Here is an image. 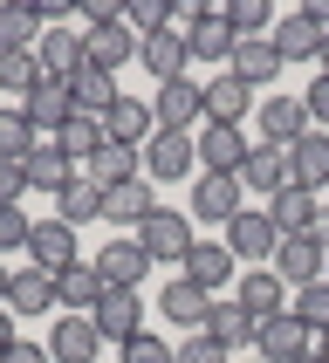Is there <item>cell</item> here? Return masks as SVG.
I'll return each mask as SVG.
<instances>
[{"label": "cell", "mask_w": 329, "mask_h": 363, "mask_svg": "<svg viewBox=\"0 0 329 363\" xmlns=\"http://www.w3.org/2000/svg\"><path fill=\"white\" fill-rule=\"evenodd\" d=\"M138 247L151 254V267H185V254L199 247V233H192V213H172V206H158V213L138 226Z\"/></svg>", "instance_id": "6da1fadb"}, {"label": "cell", "mask_w": 329, "mask_h": 363, "mask_svg": "<svg viewBox=\"0 0 329 363\" xmlns=\"http://www.w3.org/2000/svg\"><path fill=\"white\" fill-rule=\"evenodd\" d=\"M192 172H199V138L192 130H151L144 179H192Z\"/></svg>", "instance_id": "7a4b0ae2"}, {"label": "cell", "mask_w": 329, "mask_h": 363, "mask_svg": "<svg viewBox=\"0 0 329 363\" xmlns=\"http://www.w3.org/2000/svg\"><path fill=\"white\" fill-rule=\"evenodd\" d=\"M226 247H233V261H274L281 226L267 220V206H240V213L226 220Z\"/></svg>", "instance_id": "3957f363"}, {"label": "cell", "mask_w": 329, "mask_h": 363, "mask_svg": "<svg viewBox=\"0 0 329 363\" xmlns=\"http://www.w3.org/2000/svg\"><path fill=\"white\" fill-rule=\"evenodd\" d=\"M254 117H261V144H274V151H295V144L316 130V123H308V103L302 96H281V89H274Z\"/></svg>", "instance_id": "277c9868"}, {"label": "cell", "mask_w": 329, "mask_h": 363, "mask_svg": "<svg viewBox=\"0 0 329 363\" xmlns=\"http://www.w3.org/2000/svg\"><path fill=\"white\" fill-rule=\"evenodd\" d=\"M89 323L103 329V343H130V336H144V302H138V288H103V302L89 308Z\"/></svg>", "instance_id": "5b68a950"}, {"label": "cell", "mask_w": 329, "mask_h": 363, "mask_svg": "<svg viewBox=\"0 0 329 363\" xmlns=\"http://www.w3.org/2000/svg\"><path fill=\"white\" fill-rule=\"evenodd\" d=\"M138 48H144V41L130 35V21H103V28H82V62H89V69H110V76H117L123 62H138Z\"/></svg>", "instance_id": "8992f818"}, {"label": "cell", "mask_w": 329, "mask_h": 363, "mask_svg": "<svg viewBox=\"0 0 329 363\" xmlns=\"http://www.w3.org/2000/svg\"><path fill=\"white\" fill-rule=\"evenodd\" d=\"M213 302H220V295H206V288L192 281V274H164V295H158V308H164V323H172V329H206Z\"/></svg>", "instance_id": "52a82bcc"}, {"label": "cell", "mask_w": 329, "mask_h": 363, "mask_svg": "<svg viewBox=\"0 0 329 363\" xmlns=\"http://www.w3.org/2000/svg\"><path fill=\"white\" fill-rule=\"evenodd\" d=\"M151 117H158V130H192V117H206V82H192V76L158 82V96H151Z\"/></svg>", "instance_id": "ba28073f"}, {"label": "cell", "mask_w": 329, "mask_h": 363, "mask_svg": "<svg viewBox=\"0 0 329 363\" xmlns=\"http://www.w3.org/2000/svg\"><path fill=\"white\" fill-rule=\"evenodd\" d=\"M82 179L96 185V192H117V185L144 179V151H138V144H117V138H103V151H96L89 164H82Z\"/></svg>", "instance_id": "9c48e42d"}, {"label": "cell", "mask_w": 329, "mask_h": 363, "mask_svg": "<svg viewBox=\"0 0 329 363\" xmlns=\"http://www.w3.org/2000/svg\"><path fill=\"white\" fill-rule=\"evenodd\" d=\"M240 192H247L240 179H226V172H199V179H192V220H213L226 233V220L240 213Z\"/></svg>", "instance_id": "30bf717a"}, {"label": "cell", "mask_w": 329, "mask_h": 363, "mask_svg": "<svg viewBox=\"0 0 329 363\" xmlns=\"http://www.w3.org/2000/svg\"><path fill=\"white\" fill-rule=\"evenodd\" d=\"M254 350H261V363H302L316 357V329H302L295 315H274V323H261Z\"/></svg>", "instance_id": "8fae6325"}, {"label": "cell", "mask_w": 329, "mask_h": 363, "mask_svg": "<svg viewBox=\"0 0 329 363\" xmlns=\"http://www.w3.org/2000/svg\"><path fill=\"white\" fill-rule=\"evenodd\" d=\"M247 151H254V144H247L240 123H206V130H199V164H206V172H226V179H240Z\"/></svg>", "instance_id": "7c38bea8"}, {"label": "cell", "mask_w": 329, "mask_h": 363, "mask_svg": "<svg viewBox=\"0 0 329 363\" xmlns=\"http://www.w3.org/2000/svg\"><path fill=\"white\" fill-rule=\"evenodd\" d=\"M323 261H329L323 240H316V233H295V240L274 247V261H267V267H274L288 288H308V281H323Z\"/></svg>", "instance_id": "4fadbf2b"}, {"label": "cell", "mask_w": 329, "mask_h": 363, "mask_svg": "<svg viewBox=\"0 0 329 363\" xmlns=\"http://www.w3.org/2000/svg\"><path fill=\"white\" fill-rule=\"evenodd\" d=\"M233 302H240L254 323H274V315H288V281L274 274V267H261V274H240V281H233Z\"/></svg>", "instance_id": "5bb4252c"}, {"label": "cell", "mask_w": 329, "mask_h": 363, "mask_svg": "<svg viewBox=\"0 0 329 363\" xmlns=\"http://www.w3.org/2000/svg\"><path fill=\"white\" fill-rule=\"evenodd\" d=\"M138 62H144L158 82H179L185 69H192V41H185V28H158V35H144Z\"/></svg>", "instance_id": "9a60e30c"}, {"label": "cell", "mask_w": 329, "mask_h": 363, "mask_svg": "<svg viewBox=\"0 0 329 363\" xmlns=\"http://www.w3.org/2000/svg\"><path fill=\"white\" fill-rule=\"evenodd\" d=\"M96 350H103V329L89 315H55V329H48V357L55 363H96Z\"/></svg>", "instance_id": "2e32d148"}, {"label": "cell", "mask_w": 329, "mask_h": 363, "mask_svg": "<svg viewBox=\"0 0 329 363\" xmlns=\"http://www.w3.org/2000/svg\"><path fill=\"white\" fill-rule=\"evenodd\" d=\"M103 302V274H96V261H69L55 274V308L62 315H89V308Z\"/></svg>", "instance_id": "e0dca14e"}, {"label": "cell", "mask_w": 329, "mask_h": 363, "mask_svg": "<svg viewBox=\"0 0 329 363\" xmlns=\"http://www.w3.org/2000/svg\"><path fill=\"white\" fill-rule=\"evenodd\" d=\"M233 267H240V261H233V247H226V240H199L192 254H185V267H179V274H192L206 295H220L226 281H240Z\"/></svg>", "instance_id": "ac0fdd59"}, {"label": "cell", "mask_w": 329, "mask_h": 363, "mask_svg": "<svg viewBox=\"0 0 329 363\" xmlns=\"http://www.w3.org/2000/svg\"><path fill=\"white\" fill-rule=\"evenodd\" d=\"M240 185L247 192H261V199H274V192H288L295 185V172H288V151H274V144H254L240 164Z\"/></svg>", "instance_id": "d6986e66"}, {"label": "cell", "mask_w": 329, "mask_h": 363, "mask_svg": "<svg viewBox=\"0 0 329 363\" xmlns=\"http://www.w3.org/2000/svg\"><path fill=\"white\" fill-rule=\"evenodd\" d=\"M28 254H35L41 274H62L69 261H82V254H76V226H62V220H35V233H28Z\"/></svg>", "instance_id": "ffe728a7"}, {"label": "cell", "mask_w": 329, "mask_h": 363, "mask_svg": "<svg viewBox=\"0 0 329 363\" xmlns=\"http://www.w3.org/2000/svg\"><path fill=\"white\" fill-rule=\"evenodd\" d=\"M96 274H103V288H138L144 274H151V254L138 247V233H130V240H110L96 254Z\"/></svg>", "instance_id": "44dd1931"}, {"label": "cell", "mask_w": 329, "mask_h": 363, "mask_svg": "<svg viewBox=\"0 0 329 363\" xmlns=\"http://www.w3.org/2000/svg\"><path fill=\"white\" fill-rule=\"evenodd\" d=\"M267 220L281 226V240H295V233H316V220H323V199H316V192H302V185H288V192H274V199H267Z\"/></svg>", "instance_id": "7402d4cb"}, {"label": "cell", "mask_w": 329, "mask_h": 363, "mask_svg": "<svg viewBox=\"0 0 329 363\" xmlns=\"http://www.w3.org/2000/svg\"><path fill=\"white\" fill-rule=\"evenodd\" d=\"M21 110L35 117V130H62V123L76 117V89H69L62 76H41V82H35V96L21 103Z\"/></svg>", "instance_id": "603a6c76"}, {"label": "cell", "mask_w": 329, "mask_h": 363, "mask_svg": "<svg viewBox=\"0 0 329 363\" xmlns=\"http://www.w3.org/2000/svg\"><path fill=\"white\" fill-rule=\"evenodd\" d=\"M288 172H295V185H302V192H316V199H323V192H329V130H308V138L288 151Z\"/></svg>", "instance_id": "cb8c5ba5"}, {"label": "cell", "mask_w": 329, "mask_h": 363, "mask_svg": "<svg viewBox=\"0 0 329 363\" xmlns=\"http://www.w3.org/2000/svg\"><path fill=\"white\" fill-rule=\"evenodd\" d=\"M247 110H261V103H254V89H247V82L233 76V69L206 82V123H240Z\"/></svg>", "instance_id": "d4e9b609"}, {"label": "cell", "mask_w": 329, "mask_h": 363, "mask_svg": "<svg viewBox=\"0 0 329 363\" xmlns=\"http://www.w3.org/2000/svg\"><path fill=\"white\" fill-rule=\"evenodd\" d=\"M69 89H76V110H82V117H96V123L110 117V110H117V96H123L117 76H110V69H89V62L69 76Z\"/></svg>", "instance_id": "484cf974"}, {"label": "cell", "mask_w": 329, "mask_h": 363, "mask_svg": "<svg viewBox=\"0 0 329 363\" xmlns=\"http://www.w3.org/2000/svg\"><path fill=\"white\" fill-rule=\"evenodd\" d=\"M267 41H274V55H281V62H316V55H323V28H316L308 14H281Z\"/></svg>", "instance_id": "4316f807"}, {"label": "cell", "mask_w": 329, "mask_h": 363, "mask_svg": "<svg viewBox=\"0 0 329 363\" xmlns=\"http://www.w3.org/2000/svg\"><path fill=\"white\" fill-rule=\"evenodd\" d=\"M151 130H158V117H151V103L144 96H117V110L103 117V138H117V144H151Z\"/></svg>", "instance_id": "83f0119b"}, {"label": "cell", "mask_w": 329, "mask_h": 363, "mask_svg": "<svg viewBox=\"0 0 329 363\" xmlns=\"http://www.w3.org/2000/svg\"><path fill=\"white\" fill-rule=\"evenodd\" d=\"M35 62H41V76H62V82H69L82 69V35H69V28H41Z\"/></svg>", "instance_id": "f1b7e54d"}, {"label": "cell", "mask_w": 329, "mask_h": 363, "mask_svg": "<svg viewBox=\"0 0 329 363\" xmlns=\"http://www.w3.org/2000/svg\"><path fill=\"white\" fill-rule=\"evenodd\" d=\"M21 172H28V185H35V192H62V185L76 179V164L62 158V144H55V138H41L35 151L21 158Z\"/></svg>", "instance_id": "f546056e"}, {"label": "cell", "mask_w": 329, "mask_h": 363, "mask_svg": "<svg viewBox=\"0 0 329 363\" xmlns=\"http://www.w3.org/2000/svg\"><path fill=\"white\" fill-rule=\"evenodd\" d=\"M7 308H14V315H48V308H55V274L21 267L14 281H7Z\"/></svg>", "instance_id": "4dcf8cb0"}, {"label": "cell", "mask_w": 329, "mask_h": 363, "mask_svg": "<svg viewBox=\"0 0 329 363\" xmlns=\"http://www.w3.org/2000/svg\"><path fill=\"white\" fill-rule=\"evenodd\" d=\"M206 336H213V343H226V350H247L254 336H261V323H254V315L226 295V302H213V315H206Z\"/></svg>", "instance_id": "1f68e13d"}, {"label": "cell", "mask_w": 329, "mask_h": 363, "mask_svg": "<svg viewBox=\"0 0 329 363\" xmlns=\"http://www.w3.org/2000/svg\"><path fill=\"white\" fill-rule=\"evenodd\" d=\"M151 213H158L151 179H130V185H117V192H103V220H117V226H144Z\"/></svg>", "instance_id": "d6a6232c"}, {"label": "cell", "mask_w": 329, "mask_h": 363, "mask_svg": "<svg viewBox=\"0 0 329 363\" xmlns=\"http://www.w3.org/2000/svg\"><path fill=\"white\" fill-rule=\"evenodd\" d=\"M233 76L247 82V89H267V82L281 76V55H274V41H240V48H233Z\"/></svg>", "instance_id": "836d02e7"}, {"label": "cell", "mask_w": 329, "mask_h": 363, "mask_svg": "<svg viewBox=\"0 0 329 363\" xmlns=\"http://www.w3.org/2000/svg\"><path fill=\"white\" fill-rule=\"evenodd\" d=\"M55 220H62V226H89V220H103V192L82 179V172L55 192Z\"/></svg>", "instance_id": "e575fe53"}, {"label": "cell", "mask_w": 329, "mask_h": 363, "mask_svg": "<svg viewBox=\"0 0 329 363\" xmlns=\"http://www.w3.org/2000/svg\"><path fill=\"white\" fill-rule=\"evenodd\" d=\"M55 144H62V158H69V164L82 172V164H89V158L103 151V123H96V117H82V110H76V117H69V123L55 130Z\"/></svg>", "instance_id": "d590c367"}, {"label": "cell", "mask_w": 329, "mask_h": 363, "mask_svg": "<svg viewBox=\"0 0 329 363\" xmlns=\"http://www.w3.org/2000/svg\"><path fill=\"white\" fill-rule=\"evenodd\" d=\"M35 41H41V14L21 7V0H7V7H0V55H21V48H35Z\"/></svg>", "instance_id": "8d00e7d4"}, {"label": "cell", "mask_w": 329, "mask_h": 363, "mask_svg": "<svg viewBox=\"0 0 329 363\" xmlns=\"http://www.w3.org/2000/svg\"><path fill=\"white\" fill-rule=\"evenodd\" d=\"M226 28L240 41H261V35H274V7L267 0H226Z\"/></svg>", "instance_id": "74e56055"}, {"label": "cell", "mask_w": 329, "mask_h": 363, "mask_svg": "<svg viewBox=\"0 0 329 363\" xmlns=\"http://www.w3.org/2000/svg\"><path fill=\"white\" fill-rule=\"evenodd\" d=\"M35 82H41V62H35V48H21V55H0V96H35Z\"/></svg>", "instance_id": "f35d334b"}, {"label": "cell", "mask_w": 329, "mask_h": 363, "mask_svg": "<svg viewBox=\"0 0 329 363\" xmlns=\"http://www.w3.org/2000/svg\"><path fill=\"white\" fill-rule=\"evenodd\" d=\"M35 144H41V130H35V117H28V110H0V158L21 164Z\"/></svg>", "instance_id": "ab89813d"}, {"label": "cell", "mask_w": 329, "mask_h": 363, "mask_svg": "<svg viewBox=\"0 0 329 363\" xmlns=\"http://www.w3.org/2000/svg\"><path fill=\"white\" fill-rule=\"evenodd\" d=\"M288 315H295L302 329H316V336H323V329H329V281H308V288H295Z\"/></svg>", "instance_id": "60d3db41"}, {"label": "cell", "mask_w": 329, "mask_h": 363, "mask_svg": "<svg viewBox=\"0 0 329 363\" xmlns=\"http://www.w3.org/2000/svg\"><path fill=\"white\" fill-rule=\"evenodd\" d=\"M123 21H130V35H158V28H172V0H130L123 7Z\"/></svg>", "instance_id": "b9f144b4"}, {"label": "cell", "mask_w": 329, "mask_h": 363, "mask_svg": "<svg viewBox=\"0 0 329 363\" xmlns=\"http://www.w3.org/2000/svg\"><path fill=\"white\" fill-rule=\"evenodd\" d=\"M123 363H179V343H164L158 329H144V336L123 343Z\"/></svg>", "instance_id": "7bdbcfd3"}, {"label": "cell", "mask_w": 329, "mask_h": 363, "mask_svg": "<svg viewBox=\"0 0 329 363\" xmlns=\"http://www.w3.org/2000/svg\"><path fill=\"white\" fill-rule=\"evenodd\" d=\"M179 363H233V350H226V343H213L206 329H192V336L179 343Z\"/></svg>", "instance_id": "ee69618b"}, {"label": "cell", "mask_w": 329, "mask_h": 363, "mask_svg": "<svg viewBox=\"0 0 329 363\" xmlns=\"http://www.w3.org/2000/svg\"><path fill=\"white\" fill-rule=\"evenodd\" d=\"M28 233H35V220H28L21 206H0V254H14V247H28Z\"/></svg>", "instance_id": "f6af8a7d"}, {"label": "cell", "mask_w": 329, "mask_h": 363, "mask_svg": "<svg viewBox=\"0 0 329 363\" xmlns=\"http://www.w3.org/2000/svg\"><path fill=\"white\" fill-rule=\"evenodd\" d=\"M28 192H35V185H28V172H21L14 158H0V206H21Z\"/></svg>", "instance_id": "bcb514c9"}, {"label": "cell", "mask_w": 329, "mask_h": 363, "mask_svg": "<svg viewBox=\"0 0 329 363\" xmlns=\"http://www.w3.org/2000/svg\"><path fill=\"white\" fill-rule=\"evenodd\" d=\"M302 103H308V123H316V130H329V76H323V69H316V82L302 89Z\"/></svg>", "instance_id": "7dc6e473"}, {"label": "cell", "mask_w": 329, "mask_h": 363, "mask_svg": "<svg viewBox=\"0 0 329 363\" xmlns=\"http://www.w3.org/2000/svg\"><path fill=\"white\" fill-rule=\"evenodd\" d=\"M0 363H55V357H48V343H35V336H21V343L7 350Z\"/></svg>", "instance_id": "c3c4849f"}, {"label": "cell", "mask_w": 329, "mask_h": 363, "mask_svg": "<svg viewBox=\"0 0 329 363\" xmlns=\"http://www.w3.org/2000/svg\"><path fill=\"white\" fill-rule=\"evenodd\" d=\"M14 323H21L14 308H0V357H7V350H14V343H21V336H14Z\"/></svg>", "instance_id": "681fc988"}, {"label": "cell", "mask_w": 329, "mask_h": 363, "mask_svg": "<svg viewBox=\"0 0 329 363\" xmlns=\"http://www.w3.org/2000/svg\"><path fill=\"white\" fill-rule=\"evenodd\" d=\"M316 363H329V329H323V336H316Z\"/></svg>", "instance_id": "f907efd6"}, {"label": "cell", "mask_w": 329, "mask_h": 363, "mask_svg": "<svg viewBox=\"0 0 329 363\" xmlns=\"http://www.w3.org/2000/svg\"><path fill=\"white\" fill-rule=\"evenodd\" d=\"M316 69H323V76H329V35H323V55H316Z\"/></svg>", "instance_id": "816d5d0a"}, {"label": "cell", "mask_w": 329, "mask_h": 363, "mask_svg": "<svg viewBox=\"0 0 329 363\" xmlns=\"http://www.w3.org/2000/svg\"><path fill=\"white\" fill-rule=\"evenodd\" d=\"M7 281H14V274H7V267H0V308H7Z\"/></svg>", "instance_id": "f5cc1de1"}, {"label": "cell", "mask_w": 329, "mask_h": 363, "mask_svg": "<svg viewBox=\"0 0 329 363\" xmlns=\"http://www.w3.org/2000/svg\"><path fill=\"white\" fill-rule=\"evenodd\" d=\"M323 281H329V261H323Z\"/></svg>", "instance_id": "db71d44e"}, {"label": "cell", "mask_w": 329, "mask_h": 363, "mask_svg": "<svg viewBox=\"0 0 329 363\" xmlns=\"http://www.w3.org/2000/svg\"><path fill=\"white\" fill-rule=\"evenodd\" d=\"M302 363H316V357H302Z\"/></svg>", "instance_id": "11a10c76"}, {"label": "cell", "mask_w": 329, "mask_h": 363, "mask_svg": "<svg viewBox=\"0 0 329 363\" xmlns=\"http://www.w3.org/2000/svg\"><path fill=\"white\" fill-rule=\"evenodd\" d=\"M254 363H261V357H254Z\"/></svg>", "instance_id": "9f6ffc18"}]
</instances>
